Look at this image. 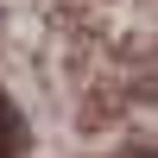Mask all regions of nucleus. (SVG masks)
Listing matches in <instances>:
<instances>
[{
    "label": "nucleus",
    "instance_id": "f257e3e1",
    "mask_svg": "<svg viewBox=\"0 0 158 158\" xmlns=\"http://www.w3.org/2000/svg\"><path fill=\"white\" fill-rule=\"evenodd\" d=\"M6 152H13V108L0 101V158H6Z\"/></svg>",
    "mask_w": 158,
    "mask_h": 158
}]
</instances>
